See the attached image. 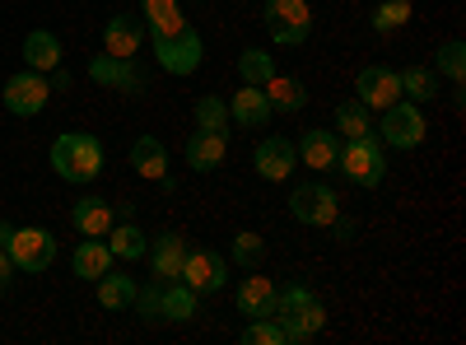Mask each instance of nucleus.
I'll return each mask as SVG.
<instances>
[{
	"mask_svg": "<svg viewBox=\"0 0 466 345\" xmlns=\"http://www.w3.org/2000/svg\"><path fill=\"white\" fill-rule=\"evenodd\" d=\"M270 318L280 322L285 345H308V340H318V331L327 327V309H322V299H318L313 289H308V285L276 289V309H270Z\"/></svg>",
	"mask_w": 466,
	"mask_h": 345,
	"instance_id": "obj_1",
	"label": "nucleus"
},
{
	"mask_svg": "<svg viewBox=\"0 0 466 345\" xmlns=\"http://www.w3.org/2000/svg\"><path fill=\"white\" fill-rule=\"evenodd\" d=\"M52 173L85 187L103 173V140L89 136V131H61L52 140Z\"/></svg>",
	"mask_w": 466,
	"mask_h": 345,
	"instance_id": "obj_2",
	"label": "nucleus"
},
{
	"mask_svg": "<svg viewBox=\"0 0 466 345\" xmlns=\"http://www.w3.org/2000/svg\"><path fill=\"white\" fill-rule=\"evenodd\" d=\"M336 168L355 182V187H378V182L387 178V149H382V140H378L373 131H369V136H350V140L340 145Z\"/></svg>",
	"mask_w": 466,
	"mask_h": 345,
	"instance_id": "obj_3",
	"label": "nucleus"
},
{
	"mask_svg": "<svg viewBox=\"0 0 466 345\" xmlns=\"http://www.w3.org/2000/svg\"><path fill=\"white\" fill-rule=\"evenodd\" d=\"M261 19H266V33L276 47H299V43H308V33H313L308 0H266Z\"/></svg>",
	"mask_w": 466,
	"mask_h": 345,
	"instance_id": "obj_4",
	"label": "nucleus"
},
{
	"mask_svg": "<svg viewBox=\"0 0 466 345\" xmlns=\"http://www.w3.org/2000/svg\"><path fill=\"white\" fill-rule=\"evenodd\" d=\"M378 140L392 145V149H415V145H424V112H420V103L397 98L392 107H382Z\"/></svg>",
	"mask_w": 466,
	"mask_h": 345,
	"instance_id": "obj_5",
	"label": "nucleus"
},
{
	"mask_svg": "<svg viewBox=\"0 0 466 345\" xmlns=\"http://www.w3.org/2000/svg\"><path fill=\"white\" fill-rule=\"evenodd\" d=\"M149 47H154V61H159L168 75L201 70V56H206V43H201V33L191 24L182 33H173V37H149Z\"/></svg>",
	"mask_w": 466,
	"mask_h": 345,
	"instance_id": "obj_6",
	"label": "nucleus"
},
{
	"mask_svg": "<svg viewBox=\"0 0 466 345\" xmlns=\"http://www.w3.org/2000/svg\"><path fill=\"white\" fill-rule=\"evenodd\" d=\"M89 80L103 85V89H116V94H145L149 89V70L136 66V56H94L89 61Z\"/></svg>",
	"mask_w": 466,
	"mask_h": 345,
	"instance_id": "obj_7",
	"label": "nucleus"
},
{
	"mask_svg": "<svg viewBox=\"0 0 466 345\" xmlns=\"http://www.w3.org/2000/svg\"><path fill=\"white\" fill-rule=\"evenodd\" d=\"M289 215L299 224H313V228H327L336 215H340V197L327 187V182H303L289 191Z\"/></svg>",
	"mask_w": 466,
	"mask_h": 345,
	"instance_id": "obj_8",
	"label": "nucleus"
},
{
	"mask_svg": "<svg viewBox=\"0 0 466 345\" xmlns=\"http://www.w3.org/2000/svg\"><path fill=\"white\" fill-rule=\"evenodd\" d=\"M5 252H10V261H15V271L37 276V271H47V266L56 261V238L47 234V228H15Z\"/></svg>",
	"mask_w": 466,
	"mask_h": 345,
	"instance_id": "obj_9",
	"label": "nucleus"
},
{
	"mask_svg": "<svg viewBox=\"0 0 466 345\" xmlns=\"http://www.w3.org/2000/svg\"><path fill=\"white\" fill-rule=\"evenodd\" d=\"M182 285H191L197 294H219L228 285V261L215 252V248H187V261H182Z\"/></svg>",
	"mask_w": 466,
	"mask_h": 345,
	"instance_id": "obj_10",
	"label": "nucleus"
},
{
	"mask_svg": "<svg viewBox=\"0 0 466 345\" xmlns=\"http://www.w3.org/2000/svg\"><path fill=\"white\" fill-rule=\"evenodd\" d=\"M52 98V85L43 70H19L5 80V107L15 112V117H37V112L47 107Z\"/></svg>",
	"mask_w": 466,
	"mask_h": 345,
	"instance_id": "obj_11",
	"label": "nucleus"
},
{
	"mask_svg": "<svg viewBox=\"0 0 466 345\" xmlns=\"http://www.w3.org/2000/svg\"><path fill=\"white\" fill-rule=\"evenodd\" d=\"M355 98L369 107V112H382L401 98V85H397V70L392 66H364L360 80H355Z\"/></svg>",
	"mask_w": 466,
	"mask_h": 345,
	"instance_id": "obj_12",
	"label": "nucleus"
},
{
	"mask_svg": "<svg viewBox=\"0 0 466 345\" xmlns=\"http://www.w3.org/2000/svg\"><path fill=\"white\" fill-rule=\"evenodd\" d=\"M252 168L266 178V182H285L294 168H299V155H294V140L289 136H266L252 155Z\"/></svg>",
	"mask_w": 466,
	"mask_h": 345,
	"instance_id": "obj_13",
	"label": "nucleus"
},
{
	"mask_svg": "<svg viewBox=\"0 0 466 345\" xmlns=\"http://www.w3.org/2000/svg\"><path fill=\"white\" fill-rule=\"evenodd\" d=\"M294 155L303 168H313V173H331L336 159H340V136L327 131V127H313V131H303V140L294 145Z\"/></svg>",
	"mask_w": 466,
	"mask_h": 345,
	"instance_id": "obj_14",
	"label": "nucleus"
},
{
	"mask_svg": "<svg viewBox=\"0 0 466 345\" xmlns=\"http://www.w3.org/2000/svg\"><path fill=\"white\" fill-rule=\"evenodd\" d=\"M187 248H191L187 234H177V228H164V234L145 248L154 276H159V280H177V276H182V261H187Z\"/></svg>",
	"mask_w": 466,
	"mask_h": 345,
	"instance_id": "obj_15",
	"label": "nucleus"
},
{
	"mask_svg": "<svg viewBox=\"0 0 466 345\" xmlns=\"http://www.w3.org/2000/svg\"><path fill=\"white\" fill-rule=\"evenodd\" d=\"M182 155H187V164L197 168V173H215L224 164V155H228V131H201L197 127V131L187 136Z\"/></svg>",
	"mask_w": 466,
	"mask_h": 345,
	"instance_id": "obj_16",
	"label": "nucleus"
},
{
	"mask_svg": "<svg viewBox=\"0 0 466 345\" xmlns=\"http://www.w3.org/2000/svg\"><path fill=\"white\" fill-rule=\"evenodd\" d=\"M70 224L80 228L85 238H107V228L116 224V210H112V201H103V197H85V201H75Z\"/></svg>",
	"mask_w": 466,
	"mask_h": 345,
	"instance_id": "obj_17",
	"label": "nucleus"
},
{
	"mask_svg": "<svg viewBox=\"0 0 466 345\" xmlns=\"http://www.w3.org/2000/svg\"><path fill=\"white\" fill-rule=\"evenodd\" d=\"M94 285H98V309H103V313H131V309H136V289H140V285H136L131 276L103 271Z\"/></svg>",
	"mask_w": 466,
	"mask_h": 345,
	"instance_id": "obj_18",
	"label": "nucleus"
},
{
	"mask_svg": "<svg viewBox=\"0 0 466 345\" xmlns=\"http://www.w3.org/2000/svg\"><path fill=\"white\" fill-rule=\"evenodd\" d=\"M228 122H238V127H266V122H270V103H266V89H257V85H243L238 94L228 98Z\"/></svg>",
	"mask_w": 466,
	"mask_h": 345,
	"instance_id": "obj_19",
	"label": "nucleus"
},
{
	"mask_svg": "<svg viewBox=\"0 0 466 345\" xmlns=\"http://www.w3.org/2000/svg\"><path fill=\"white\" fill-rule=\"evenodd\" d=\"M261 89H266L270 112H299V107H308V85L299 80V75H280V70H276Z\"/></svg>",
	"mask_w": 466,
	"mask_h": 345,
	"instance_id": "obj_20",
	"label": "nucleus"
},
{
	"mask_svg": "<svg viewBox=\"0 0 466 345\" xmlns=\"http://www.w3.org/2000/svg\"><path fill=\"white\" fill-rule=\"evenodd\" d=\"M197 289L182 285V280H164L159 289V322H191L197 318Z\"/></svg>",
	"mask_w": 466,
	"mask_h": 345,
	"instance_id": "obj_21",
	"label": "nucleus"
},
{
	"mask_svg": "<svg viewBox=\"0 0 466 345\" xmlns=\"http://www.w3.org/2000/svg\"><path fill=\"white\" fill-rule=\"evenodd\" d=\"M270 309H276V285H270V276L248 271L243 285H238V313H248V318H270Z\"/></svg>",
	"mask_w": 466,
	"mask_h": 345,
	"instance_id": "obj_22",
	"label": "nucleus"
},
{
	"mask_svg": "<svg viewBox=\"0 0 466 345\" xmlns=\"http://www.w3.org/2000/svg\"><path fill=\"white\" fill-rule=\"evenodd\" d=\"M103 52L107 56H136L140 52V19L136 15H112L103 28Z\"/></svg>",
	"mask_w": 466,
	"mask_h": 345,
	"instance_id": "obj_23",
	"label": "nucleus"
},
{
	"mask_svg": "<svg viewBox=\"0 0 466 345\" xmlns=\"http://www.w3.org/2000/svg\"><path fill=\"white\" fill-rule=\"evenodd\" d=\"M24 66L28 70H56L61 66V37L56 33H47V28H33L28 37H24Z\"/></svg>",
	"mask_w": 466,
	"mask_h": 345,
	"instance_id": "obj_24",
	"label": "nucleus"
},
{
	"mask_svg": "<svg viewBox=\"0 0 466 345\" xmlns=\"http://www.w3.org/2000/svg\"><path fill=\"white\" fill-rule=\"evenodd\" d=\"M112 248H107V238H85L80 248H75V257H70V266H75V276L80 280H98L103 271H112Z\"/></svg>",
	"mask_w": 466,
	"mask_h": 345,
	"instance_id": "obj_25",
	"label": "nucleus"
},
{
	"mask_svg": "<svg viewBox=\"0 0 466 345\" xmlns=\"http://www.w3.org/2000/svg\"><path fill=\"white\" fill-rule=\"evenodd\" d=\"M131 168H136L140 178H149V182H159V178L168 173V149H164V140H159V136H140V140L131 145Z\"/></svg>",
	"mask_w": 466,
	"mask_h": 345,
	"instance_id": "obj_26",
	"label": "nucleus"
},
{
	"mask_svg": "<svg viewBox=\"0 0 466 345\" xmlns=\"http://www.w3.org/2000/svg\"><path fill=\"white\" fill-rule=\"evenodd\" d=\"M140 15H145L149 37H173L187 28V19L177 15V0H140Z\"/></svg>",
	"mask_w": 466,
	"mask_h": 345,
	"instance_id": "obj_27",
	"label": "nucleus"
},
{
	"mask_svg": "<svg viewBox=\"0 0 466 345\" xmlns=\"http://www.w3.org/2000/svg\"><path fill=\"white\" fill-rule=\"evenodd\" d=\"M107 248H112V257H116V261H140V257H145V248H149V238L140 234V224L116 219V224L107 228Z\"/></svg>",
	"mask_w": 466,
	"mask_h": 345,
	"instance_id": "obj_28",
	"label": "nucleus"
},
{
	"mask_svg": "<svg viewBox=\"0 0 466 345\" xmlns=\"http://www.w3.org/2000/svg\"><path fill=\"white\" fill-rule=\"evenodd\" d=\"M397 85H401V98L430 103V98H439V70H430V66H406V70H397Z\"/></svg>",
	"mask_w": 466,
	"mask_h": 345,
	"instance_id": "obj_29",
	"label": "nucleus"
},
{
	"mask_svg": "<svg viewBox=\"0 0 466 345\" xmlns=\"http://www.w3.org/2000/svg\"><path fill=\"white\" fill-rule=\"evenodd\" d=\"M336 131L350 140V136H369L373 131V117H369V107L360 103V98H345V103H336Z\"/></svg>",
	"mask_w": 466,
	"mask_h": 345,
	"instance_id": "obj_30",
	"label": "nucleus"
},
{
	"mask_svg": "<svg viewBox=\"0 0 466 345\" xmlns=\"http://www.w3.org/2000/svg\"><path fill=\"white\" fill-rule=\"evenodd\" d=\"M238 75H243V85H266L270 75H276V56L270 52H261V47H248V52H238Z\"/></svg>",
	"mask_w": 466,
	"mask_h": 345,
	"instance_id": "obj_31",
	"label": "nucleus"
},
{
	"mask_svg": "<svg viewBox=\"0 0 466 345\" xmlns=\"http://www.w3.org/2000/svg\"><path fill=\"white\" fill-rule=\"evenodd\" d=\"M197 127L201 131H228V103L219 94H201L197 98Z\"/></svg>",
	"mask_w": 466,
	"mask_h": 345,
	"instance_id": "obj_32",
	"label": "nucleus"
},
{
	"mask_svg": "<svg viewBox=\"0 0 466 345\" xmlns=\"http://www.w3.org/2000/svg\"><path fill=\"white\" fill-rule=\"evenodd\" d=\"M261 257H266V243H261V234H252V228H243V234H233V261H238L243 271H257V266H261Z\"/></svg>",
	"mask_w": 466,
	"mask_h": 345,
	"instance_id": "obj_33",
	"label": "nucleus"
},
{
	"mask_svg": "<svg viewBox=\"0 0 466 345\" xmlns=\"http://www.w3.org/2000/svg\"><path fill=\"white\" fill-rule=\"evenodd\" d=\"M243 345H285V331L276 318H248V327L238 331Z\"/></svg>",
	"mask_w": 466,
	"mask_h": 345,
	"instance_id": "obj_34",
	"label": "nucleus"
},
{
	"mask_svg": "<svg viewBox=\"0 0 466 345\" xmlns=\"http://www.w3.org/2000/svg\"><path fill=\"white\" fill-rule=\"evenodd\" d=\"M410 24V0H382V5L373 10V28L378 33H397Z\"/></svg>",
	"mask_w": 466,
	"mask_h": 345,
	"instance_id": "obj_35",
	"label": "nucleus"
},
{
	"mask_svg": "<svg viewBox=\"0 0 466 345\" xmlns=\"http://www.w3.org/2000/svg\"><path fill=\"white\" fill-rule=\"evenodd\" d=\"M439 70L448 75L452 85H461V80H466V47L457 43V37H452V43H443V47H439Z\"/></svg>",
	"mask_w": 466,
	"mask_h": 345,
	"instance_id": "obj_36",
	"label": "nucleus"
},
{
	"mask_svg": "<svg viewBox=\"0 0 466 345\" xmlns=\"http://www.w3.org/2000/svg\"><path fill=\"white\" fill-rule=\"evenodd\" d=\"M159 289H164V280L154 276L145 289H136V309H140V318L145 322H159Z\"/></svg>",
	"mask_w": 466,
	"mask_h": 345,
	"instance_id": "obj_37",
	"label": "nucleus"
},
{
	"mask_svg": "<svg viewBox=\"0 0 466 345\" xmlns=\"http://www.w3.org/2000/svg\"><path fill=\"white\" fill-rule=\"evenodd\" d=\"M10 280H15V261H10V252L0 248V294L10 289Z\"/></svg>",
	"mask_w": 466,
	"mask_h": 345,
	"instance_id": "obj_38",
	"label": "nucleus"
},
{
	"mask_svg": "<svg viewBox=\"0 0 466 345\" xmlns=\"http://www.w3.org/2000/svg\"><path fill=\"white\" fill-rule=\"evenodd\" d=\"M327 228H336V238H340V243H350V238H355V224H350V219H340V215H336Z\"/></svg>",
	"mask_w": 466,
	"mask_h": 345,
	"instance_id": "obj_39",
	"label": "nucleus"
},
{
	"mask_svg": "<svg viewBox=\"0 0 466 345\" xmlns=\"http://www.w3.org/2000/svg\"><path fill=\"white\" fill-rule=\"evenodd\" d=\"M10 234H15V228H10L5 219H0V248H10Z\"/></svg>",
	"mask_w": 466,
	"mask_h": 345,
	"instance_id": "obj_40",
	"label": "nucleus"
}]
</instances>
